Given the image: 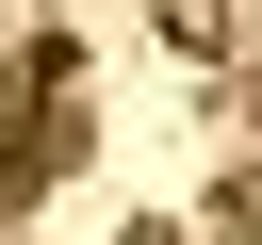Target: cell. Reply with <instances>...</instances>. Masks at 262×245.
I'll use <instances>...</instances> for the list:
<instances>
[{
	"label": "cell",
	"mask_w": 262,
	"mask_h": 245,
	"mask_svg": "<svg viewBox=\"0 0 262 245\" xmlns=\"http://www.w3.org/2000/svg\"><path fill=\"white\" fill-rule=\"evenodd\" d=\"M213 229H262V163H246V180H213Z\"/></svg>",
	"instance_id": "obj_1"
}]
</instances>
